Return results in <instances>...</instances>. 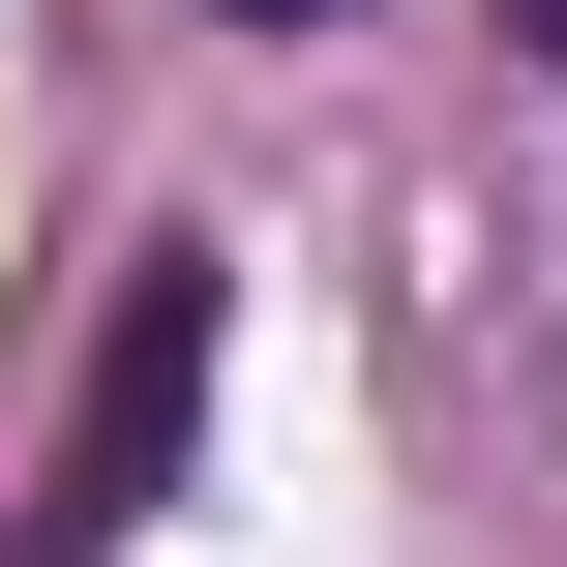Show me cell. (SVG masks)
I'll return each mask as SVG.
<instances>
[{
	"mask_svg": "<svg viewBox=\"0 0 567 567\" xmlns=\"http://www.w3.org/2000/svg\"><path fill=\"white\" fill-rule=\"evenodd\" d=\"M179 419H209V269L150 239L120 329H90V419H60V538H150V508H179Z\"/></svg>",
	"mask_w": 567,
	"mask_h": 567,
	"instance_id": "cell-1",
	"label": "cell"
},
{
	"mask_svg": "<svg viewBox=\"0 0 567 567\" xmlns=\"http://www.w3.org/2000/svg\"><path fill=\"white\" fill-rule=\"evenodd\" d=\"M508 30H538V60H567V0H508Z\"/></svg>",
	"mask_w": 567,
	"mask_h": 567,
	"instance_id": "cell-2",
	"label": "cell"
},
{
	"mask_svg": "<svg viewBox=\"0 0 567 567\" xmlns=\"http://www.w3.org/2000/svg\"><path fill=\"white\" fill-rule=\"evenodd\" d=\"M239 30H299V0H239Z\"/></svg>",
	"mask_w": 567,
	"mask_h": 567,
	"instance_id": "cell-3",
	"label": "cell"
}]
</instances>
